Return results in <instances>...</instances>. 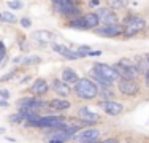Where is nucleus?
<instances>
[{"mask_svg": "<svg viewBox=\"0 0 149 143\" xmlns=\"http://www.w3.org/2000/svg\"><path fill=\"white\" fill-rule=\"evenodd\" d=\"M74 92L83 100H92L98 95V88L89 78H79L74 83Z\"/></svg>", "mask_w": 149, "mask_h": 143, "instance_id": "nucleus-1", "label": "nucleus"}, {"mask_svg": "<svg viewBox=\"0 0 149 143\" xmlns=\"http://www.w3.org/2000/svg\"><path fill=\"white\" fill-rule=\"evenodd\" d=\"M29 127H41V129H49V130H52V129H57V127H62L63 124V118L62 116H38L35 118L33 121H30V123H26Z\"/></svg>", "mask_w": 149, "mask_h": 143, "instance_id": "nucleus-2", "label": "nucleus"}, {"mask_svg": "<svg viewBox=\"0 0 149 143\" xmlns=\"http://www.w3.org/2000/svg\"><path fill=\"white\" fill-rule=\"evenodd\" d=\"M124 37H133V35L140 34L146 27V21L140 16H129L127 19H124Z\"/></svg>", "mask_w": 149, "mask_h": 143, "instance_id": "nucleus-3", "label": "nucleus"}, {"mask_svg": "<svg viewBox=\"0 0 149 143\" xmlns=\"http://www.w3.org/2000/svg\"><path fill=\"white\" fill-rule=\"evenodd\" d=\"M114 70L118 72L120 80H133L135 81V78L140 75V73H138L136 65H135L132 60H129V59L119 60V62L114 65Z\"/></svg>", "mask_w": 149, "mask_h": 143, "instance_id": "nucleus-4", "label": "nucleus"}, {"mask_svg": "<svg viewBox=\"0 0 149 143\" xmlns=\"http://www.w3.org/2000/svg\"><path fill=\"white\" fill-rule=\"evenodd\" d=\"M95 72H97L100 76H103L108 83H113V81H118L119 80V75L118 72L114 70V67L108 65V64H100V62H95L94 67H92Z\"/></svg>", "mask_w": 149, "mask_h": 143, "instance_id": "nucleus-5", "label": "nucleus"}, {"mask_svg": "<svg viewBox=\"0 0 149 143\" xmlns=\"http://www.w3.org/2000/svg\"><path fill=\"white\" fill-rule=\"evenodd\" d=\"M46 103L38 97H26L17 100V110H30V111H38Z\"/></svg>", "mask_w": 149, "mask_h": 143, "instance_id": "nucleus-6", "label": "nucleus"}, {"mask_svg": "<svg viewBox=\"0 0 149 143\" xmlns=\"http://www.w3.org/2000/svg\"><path fill=\"white\" fill-rule=\"evenodd\" d=\"M98 137H100V130L94 129V127H89V129H84V130H79L72 140L74 143H89V142L98 140Z\"/></svg>", "mask_w": 149, "mask_h": 143, "instance_id": "nucleus-7", "label": "nucleus"}, {"mask_svg": "<svg viewBox=\"0 0 149 143\" xmlns=\"http://www.w3.org/2000/svg\"><path fill=\"white\" fill-rule=\"evenodd\" d=\"M97 16H98V21H100L103 26H114V24H118V21H119L118 14L113 11L109 6L108 8H100L98 13H97Z\"/></svg>", "mask_w": 149, "mask_h": 143, "instance_id": "nucleus-8", "label": "nucleus"}, {"mask_svg": "<svg viewBox=\"0 0 149 143\" xmlns=\"http://www.w3.org/2000/svg\"><path fill=\"white\" fill-rule=\"evenodd\" d=\"M95 34L100 35V37H106V38H113V37H119V35L124 34V27L119 26V24H114V26H102L95 30Z\"/></svg>", "mask_w": 149, "mask_h": 143, "instance_id": "nucleus-9", "label": "nucleus"}, {"mask_svg": "<svg viewBox=\"0 0 149 143\" xmlns=\"http://www.w3.org/2000/svg\"><path fill=\"white\" fill-rule=\"evenodd\" d=\"M100 108L103 110L108 116H119V114L122 113L124 107H122V103L114 102V100H103V102H100Z\"/></svg>", "mask_w": 149, "mask_h": 143, "instance_id": "nucleus-10", "label": "nucleus"}, {"mask_svg": "<svg viewBox=\"0 0 149 143\" xmlns=\"http://www.w3.org/2000/svg\"><path fill=\"white\" fill-rule=\"evenodd\" d=\"M119 91L122 92L124 95H129V97H132V95H136L138 92H140V88H138L136 81L133 80H119Z\"/></svg>", "mask_w": 149, "mask_h": 143, "instance_id": "nucleus-11", "label": "nucleus"}, {"mask_svg": "<svg viewBox=\"0 0 149 143\" xmlns=\"http://www.w3.org/2000/svg\"><path fill=\"white\" fill-rule=\"evenodd\" d=\"M78 114H79L81 121L87 123L89 126H92V124H95L98 119H100V116H98L97 113L91 111V108H86V107H81V108L78 110Z\"/></svg>", "mask_w": 149, "mask_h": 143, "instance_id": "nucleus-12", "label": "nucleus"}, {"mask_svg": "<svg viewBox=\"0 0 149 143\" xmlns=\"http://www.w3.org/2000/svg\"><path fill=\"white\" fill-rule=\"evenodd\" d=\"M49 91V84L48 81L43 80V78H38V80L33 81V84L30 86V92L35 95H45L46 92Z\"/></svg>", "mask_w": 149, "mask_h": 143, "instance_id": "nucleus-13", "label": "nucleus"}, {"mask_svg": "<svg viewBox=\"0 0 149 143\" xmlns=\"http://www.w3.org/2000/svg\"><path fill=\"white\" fill-rule=\"evenodd\" d=\"M52 49H54L56 53H59L60 56H63L65 59L68 60H78L79 59V56L76 54V51H72V49H68L67 46H62V45H52Z\"/></svg>", "mask_w": 149, "mask_h": 143, "instance_id": "nucleus-14", "label": "nucleus"}, {"mask_svg": "<svg viewBox=\"0 0 149 143\" xmlns=\"http://www.w3.org/2000/svg\"><path fill=\"white\" fill-rule=\"evenodd\" d=\"M51 88L54 89L56 92H57L59 95H62V97H67V95L70 94V88H68V84L65 83V81H62V80H52L51 81Z\"/></svg>", "mask_w": 149, "mask_h": 143, "instance_id": "nucleus-15", "label": "nucleus"}, {"mask_svg": "<svg viewBox=\"0 0 149 143\" xmlns=\"http://www.w3.org/2000/svg\"><path fill=\"white\" fill-rule=\"evenodd\" d=\"M33 38L40 43H52L56 40V34L51 30H37L33 34Z\"/></svg>", "mask_w": 149, "mask_h": 143, "instance_id": "nucleus-16", "label": "nucleus"}, {"mask_svg": "<svg viewBox=\"0 0 149 143\" xmlns=\"http://www.w3.org/2000/svg\"><path fill=\"white\" fill-rule=\"evenodd\" d=\"M83 22H84V29H97L100 21H98L97 13H87L83 16Z\"/></svg>", "mask_w": 149, "mask_h": 143, "instance_id": "nucleus-17", "label": "nucleus"}, {"mask_svg": "<svg viewBox=\"0 0 149 143\" xmlns=\"http://www.w3.org/2000/svg\"><path fill=\"white\" fill-rule=\"evenodd\" d=\"M48 107L52 110H57V111H62V110H68L70 108V102L65 99H52L48 102Z\"/></svg>", "mask_w": 149, "mask_h": 143, "instance_id": "nucleus-18", "label": "nucleus"}, {"mask_svg": "<svg viewBox=\"0 0 149 143\" xmlns=\"http://www.w3.org/2000/svg\"><path fill=\"white\" fill-rule=\"evenodd\" d=\"M56 11L63 14V16H73V14L79 13V8L76 5H67V6H60V5H54Z\"/></svg>", "mask_w": 149, "mask_h": 143, "instance_id": "nucleus-19", "label": "nucleus"}, {"mask_svg": "<svg viewBox=\"0 0 149 143\" xmlns=\"http://www.w3.org/2000/svg\"><path fill=\"white\" fill-rule=\"evenodd\" d=\"M79 80V76H78V73L74 72L73 69H63L62 70V81H65V83H76V81Z\"/></svg>", "mask_w": 149, "mask_h": 143, "instance_id": "nucleus-20", "label": "nucleus"}, {"mask_svg": "<svg viewBox=\"0 0 149 143\" xmlns=\"http://www.w3.org/2000/svg\"><path fill=\"white\" fill-rule=\"evenodd\" d=\"M136 69H138V73H144V75H146V72H149V60L144 59V57H138Z\"/></svg>", "mask_w": 149, "mask_h": 143, "instance_id": "nucleus-21", "label": "nucleus"}, {"mask_svg": "<svg viewBox=\"0 0 149 143\" xmlns=\"http://www.w3.org/2000/svg\"><path fill=\"white\" fill-rule=\"evenodd\" d=\"M0 18H2L5 22H8V24H15V22H16V16H15L13 13H10V11L0 13Z\"/></svg>", "mask_w": 149, "mask_h": 143, "instance_id": "nucleus-22", "label": "nucleus"}, {"mask_svg": "<svg viewBox=\"0 0 149 143\" xmlns=\"http://www.w3.org/2000/svg\"><path fill=\"white\" fill-rule=\"evenodd\" d=\"M109 6H113V8L116 10H122L127 6V0H108Z\"/></svg>", "mask_w": 149, "mask_h": 143, "instance_id": "nucleus-23", "label": "nucleus"}, {"mask_svg": "<svg viewBox=\"0 0 149 143\" xmlns=\"http://www.w3.org/2000/svg\"><path fill=\"white\" fill-rule=\"evenodd\" d=\"M89 53H91V48H89V46H86V45H83V46H78V49H76V54L79 56V59H81V57H86V56H89Z\"/></svg>", "mask_w": 149, "mask_h": 143, "instance_id": "nucleus-24", "label": "nucleus"}, {"mask_svg": "<svg viewBox=\"0 0 149 143\" xmlns=\"http://www.w3.org/2000/svg\"><path fill=\"white\" fill-rule=\"evenodd\" d=\"M38 62H40V57L38 56H30V57H27V59L22 60V65H35V64H38Z\"/></svg>", "mask_w": 149, "mask_h": 143, "instance_id": "nucleus-25", "label": "nucleus"}, {"mask_svg": "<svg viewBox=\"0 0 149 143\" xmlns=\"http://www.w3.org/2000/svg\"><path fill=\"white\" fill-rule=\"evenodd\" d=\"M10 121H11L13 124H19V123H24V118L21 113H16V114H13V116H10Z\"/></svg>", "mask_w": 149, "mask_h": 143, "instance_id": "nucleus-26", "label": "nucleus"}, {"mask_svg": "<svg viewBox=\"0 0 149 143\" xmlns=\"http://www.w3.org/2000/svg\"><path fill=\"white\" fill-rule=\"evenodd\" d=\"M54 5H60V6H67V5H74V0H52Z\"/></svg>", "mask_w": 149, "mask_h": 143, "instance_id": "nucleus-27", "label": "nucleus"}, {"mask_svg": "<svg viewBox=\"0 0 149 143\" xmlns=\"http://www.w3.org/2000/svg\"><path fill=\"white\" fill-rule=\"evenodd\" d=\"M8 6L13 10H19V8H22V2H21V0H11V2L8 3Z\"/></svg>", "mask_w": 149, "mask_h": 143, "instance_id": "nucleus-28", "label": "nucleus"}, {"mask_svg": "<svg viewBox=\"0 0 149 143\" xmlns=\"http://www.w3.org/2000/svg\"><path fill=\"white\" fill-rule=\"evenodd\" d=\"M15 76H16V70H13V72H10V73L3 75V76L0 78V81H8V80H11V78H15Z\"/></svg>", "mask_w": 149, "mask_h": 143, "instance_id": "nucleus-29", "label": "nucleus"}, {"mask_svg": "<svg viewBox=\"0 0 149 143\" xmlns=\"http://www.w3.org/2000/svg\"><path fill=\"white\" fill-rule=\"evenodd\" d=\"M21 26L26 27V29H29L32 26V21L29 19V18H22V19H21Z\"/></svg>", "mask_w": 149, "mask_h": 143, "instance_id": "nucleus-30", "label": "nucleus"}, {"mask_svg": "<svg viewBox=\"0 0 149 143\" xmlns=\"http://www.w3.org/2000/svg\"><path fill=\"white\" fill-rule=\"evenodd\" d=\"M0 95H3V99H6V97H8V91H0Z\"/></svg>", "mask_w": 149, "mask_h": 143, "instance_id": "nucleus-31", "label": "nucleus"}, {"mask_svg": "<svg viewBox=\"0 0 149 143\" xmlns=\"http://www.w3.org/2000/svg\"><path fill=\"white\" fill-rule=\"evenodd\" d=\"M144 80H146V86L149 88V72H146V75H144Z\"/></svg>", "mask_w": 149, "mask_h": 143, "instance_id": "nucleus-32", "label": "nucleus"}, {"mask_svg": "<svg viewBox=\"0 0 149 143\" xmlns=\"http://www.w3.org/2000/svg\"><path fill=\"white\" fill-rule=\"evenodd\" d=\"M48 143H63V142H60V140H56V138H49Z\"/></svg>", "mask_w": 149, "mask_h": 143, "instance_id": "nucleus-33", "label": "nucleus"}, {"mask_svg": "<svg viewBox=\"0 0 149 143\" xmlns=\"http://www.w3.org/2000/svg\"><path fill=\"white\" fill-rule=\"evenodd\" d=\"M100 54H102L100 51H91L89 53V56H100Z\"/></svg>", "mask_w": 149, "mask_h": 143, "instance_id": "nucleus-34", "label": "nucleus"}, {"mask_svg": "<svg viewBox=\"0 0 149 143\" xmlns=\"http://www.w3.org/2000/svg\"><path fill=\"white\" fill-rule=\"evenodd\" d=\"M91 5H92V6H97V5H100V2H98V0H92Z\"/></svg>", "mask_w": 149, "mask_h": 143, "instance_id": "nucleus-35", "label": "nucleus"}, {"mask_svg": "<svg viewBox=\"0 0 149 143\" xmlns=\"http://www.w3.org/2000/svg\"><path fill=\"white\" fill-rule=\"evenodd\" d=\"M8 103H6V100H0V107H6Z\"/></svg>", "mask_w": 149, "mask_h": 143, "instance_id": "nucleus-36", "label": "nucleus"}, {"mask_svg": "<svg viewBox=\"0 0 149 143\" xmlns=\"http://www.w3.org/2000/svg\"><path fill=\"white\" fill-rule=\"evenodd\" d=\"M2 45H3V43H2V41H0V48H2Z\"/></svg>", "mask_w": 149, "mask_h": 143, "instance_id": "nucleus-37", "label": "nucleus"}, {"mask_svg": "<svg viewBox=\"0 0 149 143\" xmlns=\"http://www.w3.org/2000/svg\"><path fill=\"white\" fill-rule=\"evenodd\" d=\"M148 60H149V57H148Z\"/></svg>", "mask_w": 149, "mask_h": 143, "instance_id": "nucleus-38", "label": "nucleus"}]
</instances>
